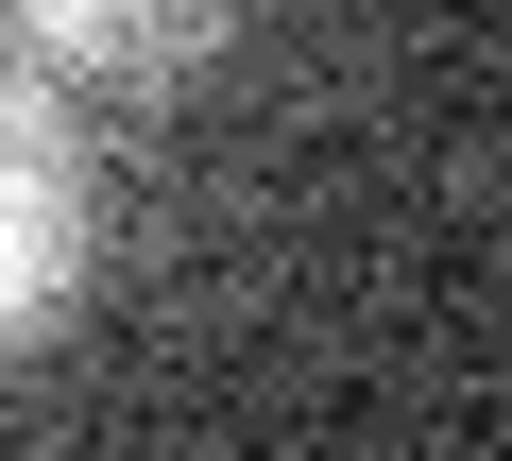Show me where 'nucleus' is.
<instances>
[{
  "label": "nucleus",
  "instance_id": "2",
  "mask_svg": "<svg viewBox=\"0 0 512 461\" xmlns=\"http://www.w3.org/2000/svg\"><path fill=\"white\" fill-rule=\"evenodd\" d=\"M222 18L239 0H18V35H35V69H69V86H188L205 52H222Z\"/></svg>",
  "mask_w": 512,
  "mask_h": 461
},
{
  "label": "nucleus",
  "instance_id": "1",
  "mask_svg": "<svg viewBox=\"0 0 512 461\" xmlns=\"http://www.w3.org/2000/svg\"><path fill=\"white\" fill-rule=\"evenodd\" d=\"M69 291H86V137L52 120V86L0 69V359L52 342Z\"/></svg>",
  "mask_w": 512,
  "mask_h": 461
}]
</instances>
